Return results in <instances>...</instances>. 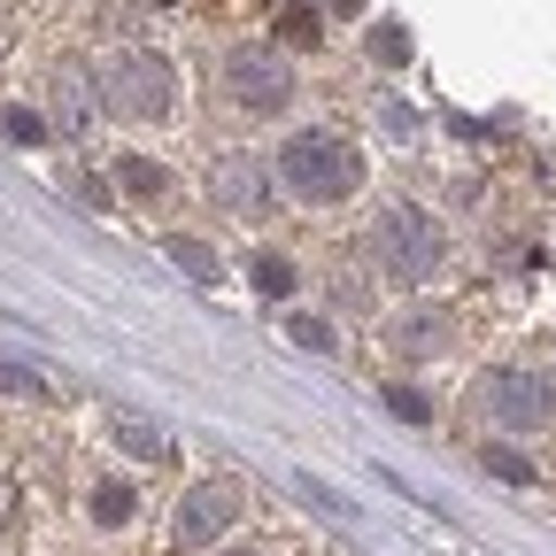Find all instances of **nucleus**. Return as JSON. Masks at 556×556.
Returning a JSON list of instances; mask_svg holds the SVG:
<instances>
[{
	"instance_id": "nucleus-20",
	"label": "nucleus",
	"mask_w": 556,
	"mask_h": 556,
	"mask_svg": "<svg viewBox=\"0 0 556 556\" xmlns=\"http://www.w3.org/2000/svg\"><path fill=\"white\" fill-rule=\"evenodd\" d=\"M371 62H387V70L409 62V31H402V24H379V31H371Z\"/></svg>"
},
{
	"instance_id": "nucleus-17",
	"label": "nucleus",
	"mask_w": 556,
	"mask_h": 556,
	"mask_svg": "<svg viewBox=\"0 0 556 556\" xmlns=\"http://www.w3.org/2000/svg\"><path fill=\"white\" fill-rule=\"evenodd\" d=\"M479 464H486V471H495L503 486H526V479H533V464H526V448H503V441H495V448H486Z\"/></svg>"
},
{
	"instance_id": "nucleus-13",
	"label": "nucleus",
	"mask_w": 556,
	"mask_h": 556,
	"mask_svg": "<svg viewBox=\"0 0 556 556\" xmlns=\"http://www.w3.org/2000/svg\"><path fill=\"white\" fill-rule=\"evenodd\" d=\"M54 116H62V131H86L93 93H86V78H78V70H62V78H54Z\"/></svg>"
},
{
	"instance_id": "nucleus-4",
	"label": "nucleus",
	"mask_w": 556,
	"mask_h": 556,
	"mask_svg": "<svg viewBox=\"0 0 556 556\" xmlns=\"http://www.w3.org/2000/svg\"><path fill=\"white\" fill-rule=\"evenodd\" d=\"M225 93L248 116H278V109L294 101V62L278 54V47H263V39H248V47L225 54Z\"/></svg>"
},
{
	"instance_id": "nucleus-14",
	"label": "nucleus",
	"mask_w": 556,
	"mask_h": 556,
	"mask_svg": "<svg viewBox=\"0 0 556 556\" xmlns=\"http://www.w3.org/2000/svg\"><path fill=\"white\" fill-rule=\"evenodd\" d=\"M248 278H255V294H263V302H287V294H294V263H287V255H255Z\"/></svg>"
},
{
	"instance_id": "nucleus-8",
	"label": "nucleus",
	"mask_w": 556,
	"mask_h": 556,
	"mask_svg": "<svg viewBox=\"0 0 556 556\" xmlns=\"http://www.w3.org/2000/svg\"><path fill=\"white\" fill-rule=\"evenodd\" d=\"M208 193H217V208H225V217H270V163L263 155H217V163H208Z\"/></svg>"
},
{
	"instance_id": "nucleus-19",
	"label": "nucleus",
	"mask_w": 556,
	"mask_h": 556,
	"mask_svg": "<svg viewBox=\"0 0 556 556\" xmlns=\"http://www.w3.org/2000/svg\"><path fill=\"white\" fill-rule=\"evenodd\" d=\"M0 394H16V402H47V379L31 364H0Z\"/></svg>"
},
{
	"instance_id": "nucleus-11",
	"label": "nucleus",
	"mask_w": 556,
	"mask_h": 556,
	"mask_svg": "<svg viewBox=\"0 0 556 556\" xmlns=\"http://www.w3.org/2000/svg\"><path fill=\"white\" fill-rule=\"evenodd\" d=\"M163 255L193 278V287H217V248L208 240H186V232H163Z\"/></svg>"
},
{
	"instance_id": "nucleus-3",
	"label": "nucleus",
	"mask_w": 556,
	"mask_h": 556,
	"mask_svg": "<svg viewBox=\"0 0 556 556\" xmlns=\"http://www.w3.org/2000/svg\"><path fill=\"white\" fill-rule=\"evenodd\" d=\"M101 101H109V116H124V124H163V116L178 109V70H170L155 47H124V54L101 62Z\"/></svg>"
},
{
	"instance_id": "nucleus-15",
	"label": "nucleus",
	"mask_w": 556,
	"mask_h": 556,
	"mask_svg": "<svg viewBox=\"0 0 556 556\" xmlns=\"http://www.w3.org/2000/svg\"><path fill=\"white\" fill-rule=\"evenodd\" d=\"M287 479H294V495H302V503H309V510H325V518H332V526H348V518H356V510H348V503H340V495H332V486H325V479H317V471H287Z\"/></svg>"
},
{
	"instance_id": "nucleus-25",
	"label": "nucleus",
	"mask_w": 556,
	"mask_h": 556,
	"mask_svg": "<svg viewBox=\"0 0 556 556\" xmlns=\"http://www.w3.org/2000/svg\"><path fill=\"white\" fill-rule=\"evenodd\" d=\"M232 556H248V548H232Z\"/></svg>"
},
{
	"instance_id": "nucleus-7",
	"label": "nucleus",
	"mask_w": 556,
	"mask_h": 556,
	"mask_svg": "<svg viewBox=\"0 0 556 556\" xmlns=\"http://www.w3.org/2000/svg\"><path fill=\"white\" fill-rule=\"evenodd\" d=\"M448 340H456V317L433 309V302H409V309H394V317L379 325V348H387L394 364H441Z\"/></svg>"
},
{
	"instance_id": "nucleus-23",
	"label": "nucleus",
	"mask_w": 556,
	"mask_h": 556,
	"mask_svg": "<svg viewBox=\"0 0 556 556\" xmlns=\"http://www.w3.org/2000/svg\"><path fill=\"white\" fill-rule=\"evenodd\" d=\"M325 9H332V16H356V9H364V0H325Z\"/></svg>"
},
{
	"instance_id": "nucleus-9",
	"label": "nucleus",
	"mask_w": 556,
	"mask_h": 556,
	"mask_svg": "<svg viewBox=\"0 0 556 556\" xmlns=\"http://www.w3.org/2000/svg\"><path fill=\"white\" fill-rule=\"evenodd\" d=\"M101 426H109V441H116L124 456H139V464H170V456H178L170 426H155V417H139L131 402H109V409H101Z\"/></svg>"
},
{
	"instance_id": "nucleus-2",
	"label": "nucleus",
	"mask_w": 556,
	"mask_h": 556,
	"mask_svg": "<svg viewBox=\"0 0 556 556\" xmlns=\"http://www.w3.org/2000/svg\"><path fill=\"white\" fill-rule=\"evenodd\" d=\"M364 248H371L379 278H394V287H426V278L441 270V255H448V232L417 201H387L379 217H371V240Z\"/></svg>"
},
{
	"instance_id": "nucleus-10",
	"label": "nucleus",
	"mask_w": 556,
	"mask_h": 556,
	"mask_svg": "<svg viewBox=\"0 0 556 556\" xmlns=\"http://www.w3.org/2000/svg\"><path fill=\"white\" fill-rule=\"evenodd\" d=\"M86 510H93V526H124V518L139 510V495H131V479H124V471H101V479L86 486Z\"/></svg>"
},
{
	"instance_id": "nucleus-6",
	"label": "nucleus",
	"mask_w": 556,
	"mask_h": 556,
	"mask_svg": "<svg viewBox=\"0 0 556 556\" xmlns=\"http://www.w3.org/2000/svg\"><path fill=\"white\" fill-rule=\"evenodd\" d=\"M240 526V479H193L178 510H170V541L178 548H217Z\"/></svg>"
},
{
	"instance_id": "nucleus-12",
	"label": "nucleus",
	"mask_w": 556,
	"mask_h": 556,
	"mask_svg": "<svg viewBox=\"0 0 556 556\" xmlns=\"http://www.w3.org/2000/svg\"><path fill=\"white\" fill-rule=\"evenodd\" d=\"M116 186H124L131 201H163L170 170H163V163H148V155H124V163H116Z\"/></svg>"
},
{
	"instance_id": "nucleus-16",
	"label": "nucleus",
	"mask_w": 556,
	"mask_h": 556,
	"mask_svg": "<svg viewBox=\"0 0 556 556\" xmlns=\"http://www.w3.org/2000/svg\"><path fill=\"white\" fill-rule=\"evenodd\" d=\"M287 332H294V348H309V356H340V332L325 317H294Z\"/></svg>"
},
{
	"instance_id": "nucleus-18",
	"label": "nucleus",
	"mask_w": 556,
	"mask_h": 556,
	"mask_svg": "<svg viewBox=\"0 0 556 556\" xmlns=\"http://www.w3.org/2000/svg\"><path fill=\"white\" fill-rule=\"evenodd\" d=\"M379 402H387V409L402 417V426H433V402H426V394H417V387H387Z\"/></svg>"
},
{
	"instance_id": "nucleus-5",
	"label": "nucleus",
	"mask_w": 556,
	"mask_h": 556,
	"mask_svg": "<svg viewBox=\"0 0 556 556\" xmlns=\"http://www.w3.org/2000/svg\"><path fill=\"white\" fill-rule=\"evenodd\" d=\"M471 402H479V417L486 426H503V433H541L548 417H556V402H548V379L541 371H486L479 387H471Z\"/></svg>"
},
{
	"instance_id": "nucleus-1",
	"label": "nucleus",
	"mask_w": 556,
	"mask_h": 556,
	"mask_svg": "<svg viewBox=\"0 0 556 556\" xmlns=\"http://www.w3.org/2000/svg\"><path fill=\"white\" fill-rule=\"evenodd\" d=\"M270 186H287L294 201H309V208H332V201H348L364 186V155L348 148L340 131H294V139H278V155H270Z\"/></svg>"
},
{
	"instance_id": "nucleus-22",
	"label": "nucleus",
	"mask_w": 556,
	"mask_h": 556,
	"mask_svg": "<svg viewBox=\"0 0 556 556\" xmlns=\"http://www.w3.org/2000/svg\"><path fill=\"white\" fill-rule=\"evenodd\" d=\"M9 526H16V479L0 471V533H9Z\"/></svg>"
},
{
	"instance_id": "nucleus-24",
	"label": "nucleus",
	"mask_w": 556,
	"mask_h": 556,
	"mask_svg": "<svg viewBox=\"0 0 556 556\" xmlns=\"http://www.w3.org/2000/svg\"><path fill=\"white\" fill-rule=\"evenodd\" d=\"M541 379H548V402H556V364H548V371H541Z\"/></svg>"
},
{
	"instance_id": "nucleus-21",
	"label": "nucleus",
	"mask_w": 556,
	"mask_h": 556,
	"mask_svg": "<svg viewBox=\"0 0 556 556\" xmlns=\"http://www.w3.org/2000/svg\"><path fill=\"white\" fill-rule=\"evenodd\" d=\"M0 131H9L16 148H24V139L39 148V139H47V116H39V109H9V116H0Z\"/></svg>"
}]
</instances>
